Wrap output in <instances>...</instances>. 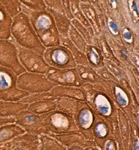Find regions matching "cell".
Here are the masks:
<instances>
[{
	"label": "cell",
	"mask_w": 139,
	"mask_h": 150,
	"mask_svg": "<svg viewBox=\"0 0 139 150\" xmlns=\"http://www.w3.org/2000/svg\"><path fill=\"white\" fill-rule=\"evenodd\" d=\"M96 131L99 135L104 136L105 133V128L102 125H99V126H97Z\"/></svg>",
	"instance_id": "cell-17"
},
{
	"label": "cell",
	"mask_w": 139,
	"mask_h": 150,
	"mask_svg": "<svg viewBox=\"0 0 139 150\" xmlns=\"http://www.w3.org/2000/svg\"><path fill=\"white\" fill-rule=\"evenodd\" d=\"M25 132L20 126L15 124L0 127V144L6 143L18 136L24 134Z\"/></svg>",
	"instance_id": "cell-12"
},
{
	"label": "cell",
	"mask_w": 139,
	"mask_h": 150,
	"mask_svg": "<svg viewBox=\"0 0 139 150\" xmlns=\"http://www.w3.org/2000/svg\"><path fill=\"white\" fill-rule=\"evenodd\" d=\"M0 2L1 3L5 10L12 19L22 12V4L20 1L4 0V1H0Z\"/></svg>",
	"instance_id": "cell-13"
},
{
	"label": "cell",
	"mask_w": 139,
	"mask_h": 150,
	"mask_svg": "<svg viewBox=\"0 0 139 150\" xmlns=\"http://www.w3.org/2000/svg\"><path fill=\"white\" fill-rule=\"evenodd\" d=\"M11 36L19 46L34 51L42 56L44 54L46 48L41 43L29 18L24 13L21 12L13 18Z\"/></svg>",
	"instance_id": "cell-2"
},
{
	"label": "cell",
	"mask_w": 139,
	"mask_h": 150,
	"mask_svg": "<svg viewBox=\"0 0 139 150\" xmlns=\"http://www.w3.org/2000/svg\"><path fill=\"white\" fill-rule=\"evenodd\" d=\"M13 19L0 2V40H9L11 37Z\"/></svg>",
	"instance_id": "cell-11"
},
{
	"label": "cell",
	"mask_w": 139,
	"mask_h": 150,
	"mask_svg": "<svg viewBox=\"0 0 139 150\" xmlns=\"http://www.w3.org/2000/svg\"><path fill=\"white\" fill-rule=\"evenodd\" d=\"M17 48L20 62L26 71L41 74L47 72L49 67L42 55L19 46Z\"/></svg>",
	"instance_id": "cell-5"
},
{
	"label": "cell",
	"mask_w": 139,
	"mask_h": 150,
	"mask_svg": "<svg viewBox=\"0 0 139 150\" xmlns=\"http://www.w3.org/2000/svg\"><path fill=\"white\" fill-rule=\"evenodd\" d=\"M22 12L26 14L29 18L32 28L41 43L45 48L56 46L59 45L58 32L51 14L46 10L41 11H31L22 4Z\"/></svg>",
	"instance_id": "cell-1"
},
{
	"label": "cell",
	"mask_w": 139,
	"mask_h": 150,
	"mask_svg": "<svg viewBox=\"0 0 139 150\" xmlns=\"http://www.w3.org/2000/svg\"><path fill=\"white\" fill-rule=\"evenodd\" d=\"M16 123L27 132L39 134L43 131V121L40 117L28 110H22L15 116Z\"/></svg>",
	"instance_id": "cell-8"
},
{
	"label": "cell",
	"mask_w": 139,
	"mask_h": 150,
	"mask_svg": "<svg viewBox=\"0 0 139 150\" xmlns=\"http://www.w3.org/2000/svg\"><path fill=\"white\" fill-rule=\"evenodd\" d=\"M27 108V104L8 101H0V117H13Z\"/></svg>",
	"instance_id": "cell-10"
},
{
	"label": "cell",
	"mask_w": 139,
	"mask_h": 150,
	"mask_svg": "<svg viewBox=\"0 0 139 150\" xmlns=\"http://www.w3.org/2000/svg\"><path fill=\"white\" fill-rule=\"evenodd\" d=\"M17 87L20 90L31 93L47 91L49 82L43 74L25 72L17 78Z\"/></svg>",
	"instance_id": "cell-6"
},
{
	"label": "cell",
	"mask_w": 139,
	"mask_h": 150,
	"mask_svg": "<svg viewBox=\"0 0 139 150\" xmlns=\"http://www.w3.org/2000/svg\"><path fill=\"white\" fill-rule=\"evenodd\" d=\"M0 66L11 70L17 76L26 72L20 62L16 45L9 40H0Z\"/></svg>",
	"instance_id": "cell-4"
},
{
	"label": "cell",
	"mask_w": 139,
	"mask_h": 150,
	"mask_svg": "<svg viewBox=\"0 0 139 150\" xmlns=\"http://www.w3.org/2000/svg\"><path fill=\"white\" fill-rule=\"evenodd\" d=\"M20 3L27 9L34 11H44L46 8L45 2L43 1H21Z\"/></svg>",
	"instance_id": "cell-14"
},
{
	"label": "cell",
	"mask_w": 139,
	"mask_h": 150,
	"mask_svg": "<svg viewBox=\"0 0 139 150\" xmlns=\"http://www.w3.org/2000/svg\"><path fill=\"white\" fill-rule=\"evenodd\" d=\"M80 122L82 126L87 127V126H89V125L91 123V115L89 111L84 110L81 112Z\"/></svg>",
	"instance_id": "cell-15"
},
{
	"label": "cell",
	"mask_w": 139,
	"mask_h": 150,
	"mask_svg": "<svg viewBox=\"0 0 139 150\" xmlns=\"http://www.w3.org/2000/svg\"><path fill=\"white\" fill-rule=\"evenodd\" d=\"M0 150H6V149L4 148V147H1V146H0Z\"/></svg>",
	"instance_id": "cell-19"
},
{
	"label": "cell",
	"mask_w": 139,
	"mask_h": 150,
	"mask_svg": "<svg viewBox=\"0 0 139 150\" xmlns=\"http://www.w3.org/2000/svg\"><path fill=\"white\" fill-rule=\"evenodd\" d=\"M117 98H118L119 101H120V104H122V105H126L127 101H126V98H125L121 95V94H120V93H119V94H117Z\"/></svg>",
	"instance_id": "cell-18"
},
{
	"label": "cell",
	"mask_w": 139,
	"mask_h": 150,
	"mask_svg": "<svg viewBox=\"0 0 139 150\" xmlns=\"http://www.w3.org/2000/svg\"><path fill=\"white\" fill-rule=\"evenodd\" d=\"M17 78L11 70L0 66V100L19 101L29 95L28 93L18 89Z\"/></svg>",
	"instance_id": "cell-3"
},
{
	"label": "cell",
	"mask_w": 139,
	"mask_h": 150,
	"mask_svg": "<svg viewBox=\"0 0 139 150\" xmlns=\"http://www.w3.org/2000/svg\"><path fill=\"white\" fill-rule=\"evenodd\" d=\"M43 55L46 62L49 66L59 68H73L76 66L70 51L62 46L48 48Z\"/></svg>",
	"instance_id": "cell-7"
},
{
	"label": "cell",
	"mask_w": 139,
	"mask_h": 150,
	"mask_svg": "<svg viewBox=\"0 0 139 150\" xmlns=\"http://www.w3.org/2000/svg\"><path fill=\"white\" fill-rule=\"evenodd\" d=\"M15 117H0V127L15 123Z\"/></svg>",
	"instance_id": "cell-16"
},
{
	"label": "cell",
	"mask_w": 139,
	"mask_h": 150,
	"mask_svg": "<svg viewBox=\"0 0 139 150\" xmlns=\"http://www.w3.org/2000/svg\"><path fill=\"white\" fill-rule=\"evenodd\" d=\"M39 140L34 134H22L4 145L6 150H38Z\"/></svg>",
	"instance_id": "cell-9"
}]
</instances>
